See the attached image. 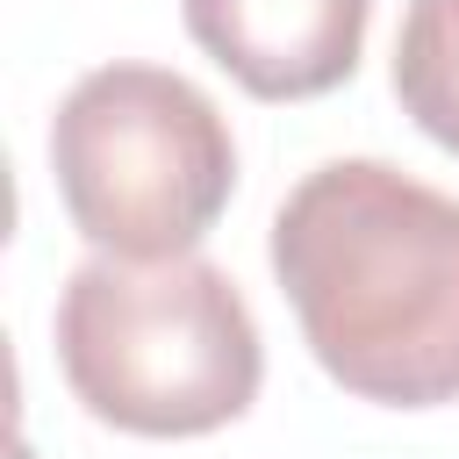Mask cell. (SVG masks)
Instances as JSON below:
<instances>
[{
  "label": "cell",
  "mask_w": 459,
  "mask_h": 459,
  "mask_svg": "<svg viewBox=\"0 0 459 459\" xmlns=\"http://www.w3.org/2000/svg\"><path fill=\"white\" fill-rule=\"evenodd\" d=\"M273 280L344 394L380 409L459 402L452 194L387 158H330L273 215Z\"/></svg>",
  "instance_id": "1"
},
{
  "label": "cell",
  "mask_w": 459,
  "mask_h": 459,
  "mask_svg": "<svg viewBox=\"0 0 459 459\" xmlns=\"http://www.w3.org/2000/svg\"><path fill=\"white\" fill-rule=\"evenodd\" d=\"M57 366L93 423L129 437H208L237 423L265 380L258 316L237 280L201 258H86L57 294Z\"/></svg>",
  "instance_id": "2"
},
{
  "label": "cell",
  "mask_w": 459,
  "mask_h": 459,
  "mask_svg": "<svg viewBox=\"0 0 459 459\" xmlns=\"http://www.w3.org/2000/svg\"><path fill=\"white\" fill-rule=\"evenodd\" d=\"M50 172L93 251L179 258L230 208L237 143L194 79L165 65H93L50 115Z\"/></svg>",
  "instance_id": "3"
},
{
  "label": "cell",
  "mask_w": 459,
  "mask_h": 459,
  "mask_svg": "<svg viewBox=\"0 0 459 459\" xmlns=\"http://www.w3.org/2000/svg\"><path fill=\"white\" fill-rule=\"evenodd\" d=\"M179 14L251 100H316L359 72L373 0H179Z\"/></svg>",
  "instance_id": "4"
},
{
  "label": "cell",
  "mask_w": 459,
  "mask_h": 459,
  "mask_svg": "<svg viewBox=\"0 0 459 459\" xmlns=\"http://www.w3.org/2000/svg\"><path fill=\"white\" fill-rule=\"evenodd\" d=\"M394 100L437 151L459 158V0H409L394 29Z\"/></svg>",
  "instance_id": "5"
}]
</instances>
